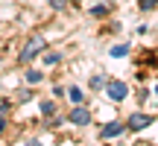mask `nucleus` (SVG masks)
Wrapping results in <instances>:
<instances>
[{
    "mask_svg": "<svg viewBox=\"0 0 158 146\" xmlns=\"http://www.w3.org/2000/svg\"><path fill=\"white\" fill-rule=\"evenodd\" d=\"M41 50H44V38H41V35L29 38V41H27V47L21 50V56H18V59H21V64H29V62H32V59L38 56Z\"/></svg>",
    "mask_w": 158,
    "mask_h": 146,
    "instance_id": "1",
    "label": "nucleus"
},
{
    "mask_svg": "<svg viewBox=\"0 0 158 146\" xmlns=\"http://www.w3.org/2000/svg\"><path fill=\"white\" fill-rule=\"evenodd\" d=\"M106 94H108V99L120 102V99L129 96V88H126V82H120V79H111V82H106Z\"/></svg>",
    "mask_w": 158,
    "mask_h": 146,
    "instance_id": "2",
    "label": "nucleus"
},
{
    "mask_svg": "<svg viewBox=\"0 0 158 146\" xmlns=\"http://www.w3.org/2000/svg\"><path fill=\"white\" fill-rule=\"evenodd\" d=\"M152 123V117H149V114H132L129 120H126V129H132V132H141V129H147V126Z\"/></svg>",
    "mask_w": 158,
    "mask_h": 146,
    "instance_id": "3",
    "label": "nucleus"
},
{
    "mask_svg": "<svg viewBox=\"0 0 158 146\" xmlns=\"http://www.w3.org/2000/svg\"><path fill=\"white\" fill-rule=\"evenodd\" d=\"M68 120H70V123H76V126H88V123H91V111H88L85 105H76L73 111H70Z\"/></svg>",
    "mask_w": 158,
    "mask_h": 146,
    "instance_id": "4",
    "label": "nucleus"
},
{
    "mask_svg": "<svg viewBox=\"0 0 158 146\" xmlns=\"http://www.w3.org/2000/svg\"><path fill=\"white\" fill-rule=\"evenodd\" d=\"M123 129H126V126L120 123V120H111V123H106V126H102V132H100V135H102V137H117Z\"/></svg>",
    "mask_w": 158,
    "mask_h": 146,
    "instance_id": "5",
    "label": "nucleus"
},
{
    "mask_svg": "<svg viewBox=\"0 0 158 146\" xmlns=\"http://www.w3.org/2000/svg\"><path fill=\"white\" fill-rule=\"evenodd\" d=\"M41 79H44V73H41V70H27V82L29 85H38Z\"/></svg>",
    "mask_w": 158,
    "mask_h": 146,
    "instance_id": "6",
    "label": "nucleus"
},
{
    "mask_svg": "<svg viewBox=\"0 0 158 146\" xmlns=\"http://www.w3.org/2000/svg\"><path fill=\"white\" fill-rule=\"evenodd\" d=\"M53 111H56L53 99H44V102H41V114H44V117H53Z\"/></svg>",
    "mask_w": 158,
    "mask_h": 146,
    "instance_id": "7",
    "label": "nucleus"
},
{
    "mask_svg": "<svg viewBox=\"0 0 158 146\" xmlns=\"http://www.w3.org/2000/svg\"><path fill=\"white\" fill-rule=\"evenodd\" d=\"M126 53H129V44H117V47H111V56H114V59H123Z\"/></svg>",
    "mask_w": 158,
    "mask_h": 146,
    "instance_id": "8",
    "label": "nucleus"
},
{
    "mask_svg": "<svg viewBox=\"0 0 158 146\" xmlns=\"http://www.w3.org/2000/svg\"><path fill=\"white\" fill-rule=\"evenodd\" d=\"M68 96H70V99L76 102V105H82V99H85V94H82L79 88H70V91H68Z\"/></svg>",
    "mask_w": 158,
    "mask_h": 146,
    "instance_id": "9",
    "label": "nucleus"
},
{
    "mask_svg": "<svg viewBox=\"0 0 158 146\" xmlns=\"http://www.w3.org/2000/svg\"><path fill=\"white\" fill-rule=\"evenodd\" d=\"M155 6H158V0H141V9H143V12L155 9Z\"/></svg>",
    "mask_w": 158,
    "mask_h": 146,
    "instance_id": "10",
    "label": "nucleus"
},
{
    "mask_svg": "<svg viewBox=\"0 0 158 146\" xmlns=\"http://www.w3.org/2000/svg\"><path fill=\"white\" fill-rule=\"evenodd\" d=\"M44 62H47V64H59V53H47Z\"/></svg>",
    "mask_w": 158,
    "mask_h": 146,
    "instance_id": "11",
    "label": "nucleus"
},
{
    "mask_svg": "<svg viewBox=\"0 0 158 146\" xmlns=\"http://www.w3.org/2000/svg\"><path fill=\"white\" fill-rule=\"evenodd\" d=\"M106 12H108V6H94V9H91V15L100 18V15H106Z\"/></svg>",
    "mask_w": 158,
    "mask_h": 146,
    "instance_id": "12",
    "label": "nucleus"
},
{
    "mask_svg": "<svg viewBox=\"0 0 158 146\" xmlns=\"http://www.w3.org/2000/svg\"><path fill=\"white\" fill-rule=\"evenodd\" d=\"M102 85V76H91V88H100Z\"/></svg>",
    "mask_w": 158,
    "mask_h": 146,
    "instance_id": "13",
    "label": "nucleus"
},
{
    "mask_svg": "<svg viewBox=\"0 0 158 146\" xmlns=\"http://www.w3.org/2000/svg\"><path fill=\"white\" fill-rule=\"evenodd\" d=\"M64 3H68V0H50V6H53V9H62Z\"/></svg>",
    "mask_w": 158,
    "mask_h": 146,
    "instance_id": "14",
    "label": "nucleus"
},
{
    "mask_svg": "<svg viewBox=\"0 0 158 146\" xmlns=\"http://www.w3.org/2000/svg\"><path fill=\"white\" fill-rule=\"evenodd\" d=\"M3 129H6V117H0V135H3Z\"/></svg>",
    "mask_w": 158,
    "mask_h": 146,
    "instance_id": "15",
    "label": "nucleus"
},
{
    "mask_svg": "<svg viewBox=\"0 0 158 146\" xmlns=\"http://www.w3.org/2000/svg\"><path fill=\"white\" fill-rule=\"evenodd\" d=\"M3 114H6V102H3V105H0V117H3Z\"/></svg>",
    "mask_w": 158,
    "mask_h": 146,
    "instance_id": "16",
    "label": "nucleus"
},
{
    "mask_svg": "<svg viewBox=\"0 0 158 146\" xmlns=\"http://www.w3.org/2000/svg\"><path fill=\"white\" fill-rule=\"evenodd\" d=\"M155 94H158V85H155Z\"/></svg>",
    "mask_w": 158,
    "mask_h": 146,
    "instance_id": "17",
    "label": "nucleus"
},
{
    "mask_svg": "<svg viewBox=\"0 0 158 146\" xmlns=\"http://www.w3.org/2000/svg\"><path fill=\"white\" fill-rule=\"evenodd\" d=\"M73 3H79V0H73Z\"/></svg>",
    "mask_w": 158,
    "mask_h": 146,
    "instance_id": "18",
    "label": "nucleus"
}]
</instances>
